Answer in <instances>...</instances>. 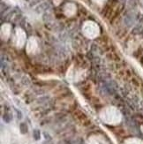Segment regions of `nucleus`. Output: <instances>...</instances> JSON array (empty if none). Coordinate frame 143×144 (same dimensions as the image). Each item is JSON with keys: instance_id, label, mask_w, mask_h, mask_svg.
I'll return each mask as SVG.
<instances>
[{"instance_id": "f257e3e1", "label": "nucleus", "mask_w": 143, "mask_h": 144, "mask_svg": "<svg viewBox=\"0 0 143 144\" xmlns=\"http://www.w3.org/2000/svg\"><path fill=\"white\" fill-rule=\"evenodd\" d=\"M100 117L103 122L110 125H117L121 121L120 112L114 106H107L100 112Z\"/></svg>"}, {"instance_id": "f03ea898", "label": "nucleus", "mask_w": 143, "mask_h": 144, "mask_svg": "<svg viewBox=\"0 0 143 144\" xmlns=\"http://www.w3.org/2000/svg\"><path fill=\"white\" fill-rule=\"evenodd\" d=\"M82 33L87 38L95 39L100 35V28L95 21L87 20L82 26Z\"/></svg>"}, {"instance_id": "20e7f679", "label": "nucleus", "mask_w": 143, "mask_h": 144, "mask_svg": "<svg viewBox=\"0 0 143 144\" xmlns=\"http://www.w3.org/2000/svg\"><path fill=\"white\" fill-rule=\"evenodd\" d=\"M27 41V35L25 31L20 28H16L15 29V38H14V43L18 49H21L25 45Z\"/></svg>"}, {"instance_id": "9d476101", "label": "nucleus", "mask_w": 143, "mask_h": 144, "mask_svg": "<svg viewBox=\"0 0 143 144\" xmlns=\"http://www.w3.org/2000/svg\"><path fill=\"white\" fill-rule=\"evenodd\" d=\"M92 1L95 3V4H98V5H100V6L103 5V4H105V2H106V0H92Z\"/></svg>"}, {"instance_id": "6e6552de", "label": "nucleus", "mask_w": 143, "mask_h": 144, "mask_svg": "<svg viewBox=\"0 0 143 144\" xmlns=\"http://www.w3.org/2000/svg\"><path fill=\"white\" fill-rule=\"evenodd\" d=\"M88 144H108V142L103 136L93 135L88 139Z\"/></svg>"}, {"instance_id": "423d86ee", "label": "nucleus", "mask_w": 143, "mask_h": 144, "mask_svg": "<svg viewBox=\"0 0 143 144\" xmlns=\"http://www.w3.org/2000/svg\"><path fill=\"white\" fill-rule=\"evenodd\" d=\"M64 13H65V16L67 17H72L76 13L77 7L73 3H67L65 4V5L64 6Z\"/></svg>"}, {"instance_id": "39448f33", "label": "nucleus", "mask_w": 143, "mask_h": 144, "mask_svg": "<svg viewBox=\"0 0 143 144\" xmlns=\"http://www.w3.org/2000/svg\"><path fill=\"white\" fill-rule=\"evenodd\" d=\"M26 51L28 54L29 55H34L38 51V43H37V40L35 37H29V39L27 42Z\"/></svg>"}, {"instance_id": "0eeeda50", "label": "nucleus", "mask_w": 143, "mask_h": 144, "mask_svg": "<svg viewBox=\"0 0 143 144\" xmlns=\"http://www.w3.org/2000/svg\"><path fill=\"white\" fill-rule=\"evenodd\" d=\"M11 30H12V26L8 23L3 24L1 27V38L2 40L6 41L11 35Z\"/></svg>"}, {"instance_id": "7ed1b4c3", "label": "nucleus", "mask_w": 143, "mask_h": 144, "mask_svg": "<svg viewBox=\"0 0 143 144\" xmlns=\"http://www.w3.org/2000/svg\"><path fill=\"white\" fill-rule=\"evenodd\" d=\"M84 76L85 73L83 70L76 69L73 66H71L66 73V80L71 82H77L79 81H81Z\"/></svg>"}, {"instance_id": "1a4fd4ad", "label": "nucleus", "mask_w": 143, "mask_h": 144, "mask_svg": "<svg viewBox=\"0 0 143 144\" xmlns=\"http://www.w3.org/2000/svg\"><path fill=\"white\" fill-rule=\"evenodd\" d=\"M125 144H143V142L141 140H139V139L132 138V139H129V140H127L125 142Z\"/></svg>"}]
</instances>
